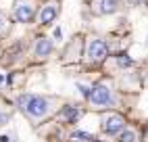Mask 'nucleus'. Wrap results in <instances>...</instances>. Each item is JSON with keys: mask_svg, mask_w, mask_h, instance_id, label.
Masks as SVG:
<instances>
[{"mask_svg": "<svg viewBox=\"0 0 148 142\" xmlns=\"http://www.w3.org/2000/svg\"><path fill=\"white\" fill-rule=\"evenodd\" d=\"M58 105L56 98H50V96H40V94H32L29 98V105L25 109V115L34 121H42L46 117H50L54 113V109Z\"/></svg>", "mask_w": 148, "mask_h": 142, "instance_id": "nucleus-1", "label": "nucleus"}, {"mask_svg": "<svg viewBox=\"0 0 148 142\" xmlns=\"http://www.w3.org/2000/svg\"><path fill=\"white\" fill-rule=\"evenodd\" d=\"M86 61L90 65H100L102 61L108 57V46L104 40L100 38H92V40H88V44H86Z\"/></svg>", "mask_w": 148, "mask_h": 142, "instance_id": "nucleus-2", "label": "nucleus"}, {"mask_svg": "<svg viewBox=\"0 0 148 142\" xmlns=\"http://www.w3.org/2000/svg\"><path fill=\"white\" fill-rule=\"evenodd\" d=\"M88 100H90V105L94 109H102V107H113L115 105V92L108 86L104 84H96L92 88L90 96H88Z\"/></svg>", "mask_w": 148, "mask_h": 142, "instance_id": "nucleus-3", "label": "nucleus"}, {"mask_svg": "<svg viewBox=\"0 0 148 142\" xmlns=\"http://www.w3.org/2000/svg\"><path fill=\"white\" fill-rule=\"evenodd\" d=\"M100 128H102L104 134H108V136L121 134V132L125 130V117L119 115V113H106L100 119Z\"/></svg>", "mask_w": 148, "mask_h": 142, "instance_id": "nucleus-4", "label": "nucleus"}, {"mask_svg": "<svg viewBox=\"0 0 148 142\" xmlns=\"http://www.w3.org/2000/svg\"><path fill=\"white\" fill-rule=\"evenodd\" d=\"M36 17V0H15V19L19 23H32Z\"/></svg>", "mask_w": 148, "mask_h": 142, "instance_id": "nucleus-5", "label": "nucleus"}, {"mask_svg": "<svg viewBox=\"0 0 148 142\" xmlns=\"http://www.w3.org/2000/svg\"><path fill=\"white\" fill-rule=\"evenodd\" d=\"M58 13H61V2H58V0H48V2H44L40 6L38 21H40L42 25H50L54 19L58 17Z\"/></svg>", "mask_w": 148, "mask_h": 142, "instance_id": "nucleus-6", "label": "nucleus"}, {"mask_svg": "<svg viewBox=\"0 0 148 142\" xmlns=\"http://www.w3.org/2000/svg\"><path fill=\"white\" fill-rule=\"evenodd\" d=\"M52 42H50V38H38L36 42H34V48H32V54L36 59H46V57H50L52 54Z\"/></svg>", "mask_w": 148, "mask_h": 142, "instance_id": "nucleus-7", "label": "nucleus"}, {"mask_svg": "<svg viewBox=\"0 0 148 142\" xmlns=\"http://www.w3.org/2000/svg\"><path fill=\"white\" fill-rule=\"evenodd\" d=\"M119 6H121L119 0H96L94 13L96 15H113L119 11Z\"/></svg>", "mask_w": 148, "mask_h": 142, "instance_id": "nucleus-8", "label": "nucleus"}, {"mask_svg": "<svg viewBox=\"0 0 148 142\" xmlns=\"http://www.w3.org/2000/svg\"><path fill=\"white\" fill-rule=\"evenodd\" d=\"M79 117H82V109H77V107H73V105L63 107V111L58 113V119L65 121V123H75Z\"/></svg>", "mask_w": 148, "mask_h": 142, "instance_id": "nucleus-9", "label": "nucleus"}, {"mask_svg": "<svg viewBox=\"0 0 148 142\" xmlns=\"http://www.w3.org/2000/svg\"><path fill=\"white\" fill-rule=\"evenodd\" d=\"M119 142H138V134L132 128H125L121 134H119Z\"/></svg>", "mask_w": 148, "mask_h": 142, "instance_id": "nucleus-10", "label": "nucleus"}, {"mask_svg": "<svg viewBox=\"0 0 148 142\" xmlns=\"http://www.w3.org/2000/svg\"><path fill=\"white\" fill-rule=\"evenodd\" d=\"M71 140L73 142H92L94 138L88 134V132H82V130H75L73 134H71Z\"/></svg>", "mask_w": 148, "mask_h": 142, "instance_id": "nucleus-11", "label": "nucleus"}, {"mask_svg": "<svg viewBox=\"0 0 148 142\" xmlns=\"http://www.w3.org/2000/svg\"><path fill=\"white\" fill-rule=\"evenodd\" d=\"M29 98H32V94H21V96H17V109L21 111V113H25V109L29 105Z\"/></svg>", "mask_w": 148, "mask_h": 142, "instance_id": "nucleus-12", "label": "nucleus"}, {"mask_svg": "<svg viewBox=\"0 0 148 142\" xmlns=\"http://www.w3.org/2000/svg\"><path fill=\"white\" fill-rule=\"evenodd\" d=\"M117 63H119V67H132L134 61L127 57V54H121V57H117Z\"/></svg>", "mask_w": 148, "mask_h": 142, "instance_id": "nucleus-13", "label": "nucleus"}, {"mask_svg": "<svg viewBox=\"0 0 148 142\" xmlns=\"http://www.w3.org/2000/svg\"><path fill=\"white\" fill-rule=\"evenodd\" d=\"M8 117H11V115H8V113H4V109L0 107V125H4V123H6V121H8Z\"/></svg>", "mask_w": 148, "mask_h": 142, "instance_id": "nucleus-14", "label": "nucleus"}, {"mask_svg": "<svg viewBox=\"0 0 148 142\" xmlns=\"http://www.w3.org/2000/svg\"><path fill=\"white\" fill-rule=\"evenodd\" d=\"M54 38H56V40H61V38H63V32H61V29H58V27L54 29Z\"/></svg>", "mask_w": 148, "mask_h": 142, "instance_id": "nucleus-15", "label": "nucleus"}, {"mask_svg": "<svg viewBox=\"0 0 148 142\" xmlns=\"http://www.w3.org/2000/svg\"><path fill=\"white\" fill-rule=\"evenodd\" d=\"M0 142H8V136H0Z\"/></svg>", "mask_w": 148, "mask_h": 142, "instance_id": "nucleus-16", "label": "nucleus"}, {"mask_svg": "<svg viewBox=\"0 0 148 142\" xmlns=\"http://www.w3.org/2000/svg\"><path fill=\"white\" fill-rule=\"evenodd\" d=\"M134 4H142V2H146V0H132Z\"/></svg>", "mask_w": 148, "mask_h": 142, "instance_id": "nucleus-17", "label": "nucleus"}, {"mask_svg": "<svg viewBox=\"0 0 148 142\" xmlns=\"http://www.w3.org/2000/svg\"><path fill=\"white\" fill-rule=\"evenodd\" d=\"M0 27H2V17H0Z\"/></svg>", "mask_w": 148, "mask_h": 142, "instance_id": "nucleus-18", "label": "nucleus"}, {"mask_svg": "<svg viewBox=\"0 0 148 142\" xmlns=\"http://www.w3.org/2000/svg\"><path fill=\"white\" fill-rule=\"evenodd\" d=\"M146 73H148V71H146ZM146 84H148V75H146Z\"/></svg>", "mask_w": 148, "mask_h": 142, "instance_id": "nucleus-19", "label": "nucleus"}, {"mask_svg": "<svg viewBox=\"0 0 148 142\" xmlns=\"http://www.w3.org/2000/svg\"><path fill=\"white\" fill-rule=\"evenodd\" d=\"M92 142H100V140H92Z\"/></svg>", "mask_w": 148, "mask_h": 142, "instance_id": "nucleus-20", "label": "nucleus"}, {"mask_svg": "<svg viewBox=\"0 0 148 142\" xmlns=\"http://www.w3.org/2000/svg\"><path fill=\"white\" fill-rule=\"evenodd\" d=\"M0 82H2V75H0Z\"/></svg>", "mask_w": 148, "mask_h": 142, "instance_id": "nucleus-21", "label": "nucleus"}]
</instances>
